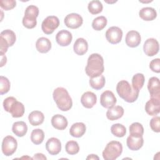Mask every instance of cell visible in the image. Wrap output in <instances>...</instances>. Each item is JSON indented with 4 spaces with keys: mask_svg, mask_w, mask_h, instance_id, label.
<instances>
[{
    "mask_svg": "<svg viewBox=\"0 0 160 160\" xmlns=\"http://www.w3.org/2000/svg\"><path fill=\"white\" fill-rule=\"evenodd\" d=\"M64 22L69 28L77 29L82 24L83 19L81 16L79 14L70 13L65 17Z\"/></svg>",
    "mask_w": 160,
    "mask_h": 160,
    "instance_id": "cell-11",
    "label": "cell"
},
{
    "mask_svg": "<svg viewBox=\"0 0 160 160\" xmlns=\"http://www.w3.org/2000/svg\"><path fill=\"white\" fill-rule=\"evenodd\" d=\"M145 78L143 74L137 73L134 74L132 78V86L133 88L140 90L144 86Z\"/></svg>",
    "mask_w": 160,
    "mask_h": 160,
    "instance_id": "cell-32",
    "label": "cell"
},
{
    "mask_svg": "<svg viewBox=\"0 0 160 160\" xmlns=\"http://www.w3.org/2000/svg\"><path fill=\"white\" fill-rule=\"evenodd\" d=\"M88 49V44L85 39L79 38L76 40L73 45V50L76 54L82 56L87 52Z\"/></svg>",
    "mask_w": 160,
    "mask_h": 160,
    "instance_id": "cell-21",
    "label": "cell"
},
{
    "mask_svg": "<svg viewBox=\"0 0 160 160\" xmlns=\"http://www.w3.org/2000/svg\"><path fill=\"white\" fill-rule=\"evenodd\" d=\"M51 124L58 130L65 129L68 124L67 119L61 114H55L51 118Z\"/></svg>",
    "mask_w": 160,
    "mask_h": 160,
    "instance_id": "cell-22",
    "label": "cell"
},
{
    "mask_svg": "<svg viewBox=\"0 0 160 160\" xmlns=\"http://www.w3.org/2000/svg\"><path fill=\"white\" fill-rule=\"evenodd\" d=\"M28 120L32 126H39L44 122V116L39 111H33L29 114Z\"/></svg>",
    "mask_w": 160,
    "mask_h": 160,
    "instance_id": "cell-27",
    "label": "cell"
},
{
    "mask_svg": "<svg viewBox=\"0 0 160 160\" xmlns=\"http://www.w3.org/2000/svg\"><path fill=\"white\" fill-rule=\"evenodd\" d=\"M141 41V35L136 31H129L128 32L125 38V42L128 46L130 48H136L138 46Z\"/></svg>",
    "mask_w": 160,
    "mask_h": 160,
    "instance_id": "cell-16",
    "label": "cell"
},
{
    "mask_svg": "<svg viewBox=\"0 0 160 160\" xmlns=\"http://www.w3.org/2000/svg\"><path fill=\"white\" fill-rule=\"evenodd\" d=\"M65 149L68 154L70 155H74L79 152V146L76 141H69L66 144Z\"/></svg>",
    "mask_w": 160,
    "mask_h": 160,
    "instance_id": "cell-36",
    "label": "cell"
},
{
    "mask_svg": "<svg viewBox=\"0 0 160 160\" xmlns=\"http://www.w3.org/2000/svg\"><path fill=\"white\" fill-rule=\"evenodd\" d=\"M9 80L3 76H0V94L1 95L7 93L10 89Z\"/></svg>",
    "mask_w": 160,
    "mask_h": 160,
    "instance_id": "cell-37",
    "label": "cell"
},
{
    "mask_svg": "<svg viewBox=\"0 0 160 160\" xmlns=\"http://www.w3.org/2000/svg\"><path fill=\"white\" fill-rule=\"evenodd\" d=\"M16 5V1L14 0H1L0 6L5 11H9L14 8Z\"/></svg>",
    "mask_w": 160,
    "mask_h": 160,
    "instance_id": "cell-38",
    "label": "cell"
},
{
    "mask_svg": "<svg viewBox=\"0 0 160 160\" xmlns=\"http://www.w3.org/2000/svg\"><path fill=\"white\" fill-rule=\"evenodd\" d=\"M151 129L156 132H160V118L159 116H155L152 118L149 122Z\"/></svg>",
    "mask_w": 160,
    "mask_h": 160,
    "instance_id": "cell-39",
    "label": "cell"
},
{
    "mask_svg": "<svg viewBox=\"0 0 160 160\" xmlns=\"http://www.w3.org/2000/svg\"><path fill=\"white\" fill-rule=\"evenodd\" d=\"M104 71V59L98 53L91 54L88 59L87 65L85 68L86 74L90 78L97 77L102 74Z\"/></svg>",
    "mask_w": 160,
    "mask_h": 160,
    "instance_id": "cell-1",
    "label": "cell"
},
{
    "mask_svg": "<svg viewBox=\"0 0 160 160\" xmlns=\"http://www.w3.org/2000/svg\"><path fill=\"white\" fill-rule=\"evenodd\" d=\"M159 50L158 41L154 38H149L144 43L143 51L148 56L156 55Z\"/></svg>",
    "mask_w": 160,
    "mask_h": 160,
    "instance_id": "cell-13",
    "label": "cell"
},
{
    "mask_svg": "<svg viewBox=\"0 0 160 160\" xmlns=\"http://www.w3.org/2000/svg\"><path fill=\"white\" fill-rule=\"evenodd\" d=\"M39 15V8L34 5L28 6L24 12L22 18V24L28 29H32L37 24L36 18Z\"/></svg>",
    "mask_w": 160,
    "mask_h": 160,
    "instance_id": "cell-6",
    "label": "cell"
},
{
    "mask_svg": "<svg viewBox=\"0 0 160 160\" xmlns=\"http://www.w3.org/2000/svg\"><path fill=\"white\" fill-rule=\"evenodd\" d=\"M72 34L65 29L59 31L56 35V41L61 46H67L69 45L72 41Z\"/></svg>",
    "mask_w": 160,
    "mask_h": 160,
    "instance_id": "cell-17",
    "label": "cell"
},
{
    "mask_svg": "<svg viewBox=\"0 0 160 160\" xmlns=\"http://www.w3.org/2000/svg\"><path fill=\"white\" fill-rule=\"evenodd\" d=\"M116 91L119 96L126 102H134L139 96V91L132 88V86L126 80L120 81L116 86Z\"/></svg>",
    "mask_w": 160,
    "mask_h": 160,
    "instance_id": "cell-2",
    "label": "cell"
},
{
    "mask_svg": "<svg viewBox=\"0 0 160 160\" xmlns=\"http://www.w3.org/2000/svg\"><path fill=\"white\" fill-rule=\"evenodd\" d=\"M36 48L38 52L41 53H47L51 49V42L46 38H39L36 41Z\"/></svg>",
    "mask_w": 160,
    "mask_h": 160,
    "instance_id": "cell-25",
    "label": "cell"
},
{
    "mask_svg": "<svg viewBox=\"0 0 160 160\" xmlns=\"http://www.w3.org/2000/svg\"><path fill=\"white\" fill-rule=\"evenodd\" d=\"M17 147L18 142L12 136H7L3 139L1 149L2 153L5 156H10L12 155L16 151Z\"/></svg>",
    "mask_w": 160,
    "mask_h": 160,
    "instance_id": "cell-8",
    "label": "cell"
},
{
    "mask_svg": "<svg viewBox=\"0 0 160 160\" xmlns=\"http://www.w3.org/2000/svg\"><path fill=\"white\" fill-rule=\"evenodd\" d=\"M124 109L121 106H114L108 109L106 117L110 121H114L121 118L124 114Z\"/></svg>",
    "mask_w": 160,
    "mask_h": 160,
    "instance_id": "cell-23",
    "label": "cell"
},
{
    "mask_svg": "<svg viewBox=\"0 0 160 160\" xmlns=\"http://www.w3.org/2000/svg\"><path fill=\"white\" fill-rule=\"evenodd\" d=\"M3 108L6 112L11 113L12 117L18 118L22 117L25 111L23 104L12 97L6 98L3 101Z\"/></svg>",
    "mask_w": 160,
    "mask_h": 160,
    "instance_id": "cell-4",
    "label": "cell"
},
{
    "mask_svg": "<svg viewBox=\"0 0 160 160\" xmlns=\"http://www.w3.org/2000/svg\"><path fill=\"white\" fill-rule=\"evenodd\" d=\"M44 139V131L41 129H35L32 130L31 134V140L36 145L41 144Z\"/></svg>",
    "mask_w": 160,
    "mask_h": 160,
    "instance_id": "cell-30",
    "label": "cell"
},
{
    "mask_svg": "<svg viewBox=\"0 0 160 160\" xmlns=\"http://www.w3.org/2000/svg\"><path fill=\"white\" fill-rule=\"evenodd\" d=\"M105 35L107 41L109 43L116 44L121 42L122 38V31L119 27L112 26L108 28Z\"/></svg>",
    "mask_w": 160,
    "mask_h": 160,
    "instance_id": "cell-10",
    "label": "cell"
},
{
    "mask_svg": "<svg viewBox=\"0 0 160 160\" xmlns=\"http://www.w3.org/2000/svg\"><path fill=\"white\" fill-rule=\"evenodd\" d=\"M108 20L103 16H98L94 19L92 22V27L96 31H101L107 25Z\"/></svg>",
    "mask_w": 160,
    "mask_h": 160,
    "instance_id": "cell-34",
    "label": "cell"
},
{
    "mask_svg": "<svg viewBox=\"0 0 160 160\" xmlns=\"http://www.w3.org/2000/svg\"><path fill=\"white\" fill-rule=\"evenodd\" d=\"M122 152V144L117 141L108 142L102 151V157L105 160H115Z\"/></svg>",
    "mask_w": 160,
    "mask_h": 160,
    "instance_id": "cell-5",
    "label": "cell"
},
{
    "mask_svg": "<svg viewBox=\"0 0 160 160\" xmlns=\"http://www.w3.org/2000/svg\"><path fill=\"white\" fill-rule=\"evenodd\" d=\"M148 89L151 97L160 98L159 79L157 77H151L148 83Z\"/></svg>",
    "mask_w": 160,
    "mask_h": 160,
    "instance_id": "cell-18",
    "label": "cell"
},
{
    "mask_svg": "<svg viewBox=\"0 0 160 160\" xmlns=\"http://www.w3.org/2000/svg\"><path fill=\"white\" fill-rule=\"evenodd\" d=\"M117 102L116 98L114 93L109 90L104 91L100 97L101 105L105 108H110L114 106Z\"/></svg>",
    "mask_w": 160,
    "mask_h": 160,
    "instance_id": "cell-14",
    "label": "cell"
},
{
    "mask_svg": "<svg viewBox=\"0 0 160 160\" xmlns=\"http://www.w3.org/2000/svg\"><path fill=\"white\" fill-rule=\"evenodd\" d=\"M111 132L114 136L118 138H122L126 134V128L124 125L116 123L112 125L111 128Z\"/></svg>",
    "mask_w": 160,
    "mask_h": 160,
    "instance_id": "cell-35",
    "label": "cell"
},
{
    "mask_svg": "<svg viewBox=\"0 0 160 160\" xmlns=\"http://www.w3.org/2000/svg\"><path fill=\"white\" fill-rule=\"evenodd\" d=\"M89 82L92 88L96 90H99L104 86L106 80L104 76L101 74L97 77L90 78Z\"/></svg>",
    "mask_w": 160,
    "mask_h": 160,
    "instance_id": "cell-29",
    "label": "cell"
},
{
    "mask_svg": "<svg viewBox=\"0 0 160 160\" xmlns=\"http://www.w3.org/2000/svg\"><path fill=\"white\" fill-rule=\"evenodd\" d=\"M86 125L83 122L74 123L69 129V134L74 138H81L86 132Z\"/></svg>",
    "mask_w": 160,
    "mask_h": 160,
    "instance_id": "cell-26",
    "label": "cell"
},
{
    "mask_svg": "<svg viewBox=\"0 0 160 160\" xmlns=\"http://www.w3.org/2000/svg\"><path fill=\"white\" fill-rule=\"evenodd\" d=\"M139 16L144 21H151L156 18L157 12L153 8L145 7L139 11Z\"/></svg>",
    "mask_w": 160,
    "mask_h": 160,
    "instance_id": "cell-24",
    "label": "cell"
},
{
    "mask_svg": "<svg viewBox=\"0 0 160 160\" xmlns=\"http://www.w3.org/2000/svg\"><path fill=\"white\" fill-rule=\"evenodd\" d=\"M32 158V159H43V160L47 159V158L42 153H36L34 155V156Z\"/></svg>",
    "mask_w": 160,
    "mask_h": 160,
    "instance_id": "cell-41",
    "label": "cell"
},
{
    "mask_svg": "<svg viewBox=\"0 0 160 160\" xmlns=\"http://www.w3.org/2000/svg\"><path fill=\"white\" fill-rule=\"evenodd\" d=\"M86 159H98V160H99V157L97 155L92 154H89L86 158Z\"/></svg>",
    "mask_w": 160,
    "mask_h": 160,
    "instance_id": "cell-43",
    "label": "cell"
},
{
    "mask_svg": "<svg viewBox=\"0 0 160 160\" xmlns=\"http://www.w3.org/2000/svg\"><path fill=\"white\" fill-rule=\"evenodd\" d=\"M89 12L92 14H98L102 12L103 6L100 1L93 0L89 2L88 6Z\"/></svg>",
    "mask_w": 160,
    "mask_h": 160,
    "instance_id": "cell-31",
    "label": "cell"
},
{
    "mask_svg": "<svg viewBox=\"0 0 160 160\" xmlns=\"http://www.w3.org/2000/svg\"><path fill=\"white\" fill-rule=\"evenodd\" d=\"M12 131L17 136L22 137L27 133L28 126L24 121H17L13 123Z\"/></svg>",
    "mask_w": 160,
    "mask_h": 160,
    "instance_id": "cell-28",
    "label": "cell"
},
{
    "mask_svg": "<svg viewBox=\"0 0 160 160\" xmlns=\"http://www.w3.org/2000/svg\"><path fill=\"white\" fill-rule=\"evenodd\" d=\"M149 68L152 71L157 73L160 72V59L156 58L152 59L149 63Z\"/></svg>",
    "mask_w": 160,
    "mask_h": 160,
    "instance_id": "cell-40",
    "label": "cell"
},
{
    "mask_svg": "<svg viewBox=\"0 0 160 160\" xmlns=\"http://www.w3.org/2000/svg\"><path fill=\"white\" fill-rule=\"evenodd\" d=\"M97 102L96 95L91 91H87L83 93L81 98V102L82 105L88 109L92 108Z\"/></svg>",
    "mask_w": 160,
    "mask_h": 160,
    "instance_id": "cell-19",
    "label": "cell"
},
{
    "mask_svg": "<svg viewBox=\"0 0 160 160\" xmlns=\"http://www.w3.org/2000/svg\"><path fill=\"white\" fill-rule=\"evenodd\" d=\"M52 96L58 108L62 111H68L72 108V99L65 88L62 87L56 88L53 91Z\"/></svg>",
    "mask_w": 160,
    "mask_h": 160,
    "instance_id": "cell-3",
    "label": "cell"
},
{
    "mask_svg": "<svg viewBox=\"0 0 160 160\" xmlns=\"http://www.w3.org/2000/svg\"><path fill=\"white\" fill-rule=\"evenodd\" d=\"M46 149L51 155H57L61 151V142L56 138H51L46 143Z\"/></svg>",
    "mask_w": 160,
    "mask_h": 160,
    "instance_id": "cell-15",
    "label": "cell"
},
{
    "mask_svg": "<svg viewBox=\"0 0 160 160\" xmlns=\"http://www.w3.org/2000/svg\"><path fill=\"white\" fill-rule=\"evenodd\" d=\"M129 133L130 135L136 136V137H141L144 134V128L142 125L138 122H135L132 123L129 126Z\"/></svg>",
    "mask_w": 160,
    "mask_h": 160,
    "instance_id": "cell-33",
    "label": "cell"
},
{
    "mask_svg": "<svg viewBox=\"0 0 160 160\" xmlns=\"http://www.w3.org/2000/svg\"><path fill=\"white\" fill-rule=\"evenodd\" d=\"M144 139L142 136L136 137L129 135L126 140L127 146L130 150L138 151L143 146Z\"/></svg>",
    "mask_w": 160,
    "mask_h": 160,
    "instance_id": "cell-20",
    "label": "cell"
},
{
    "mask_svg": "<svg viewBox=\"0 0 160 160\" xmlns=\"http://www.w3.org/2000/svg\"><path fill=\"white\" fill-rule=\"evenodd\" d=\"M1 67H2L7 62V58L5 55H1Z\"/></svg>",
    "mask_w": 160,
    "mask_h": 160,
    "instance_id": "cell-42",
    "label": "cell"
},
{
    "mask_svg": "<svg viewBox=\"0 0 160 160\" xmlns=\"http://www.w3.org/2000/svg\"><path fill=\"white\" fill-rule=\"evenodd\" d=\"M16 36L14 31L10 29L2 31L0 34V54L4 55L9 47L12 46L16 42Z\"/></svg>",
    "mask_w": 160,
    "mask_h": 160,
    "instance_id": "cell-7",
    "label": "cell"
},
{
    "mask_svg": "<svg viewBox=\"0 0 160 160\" xmlns=\"http://www.w3.org/2000/svg\"><path fill=\"white\" fill-rule=\"evenodd\" d=\"M145 111L150 116L158 115L160 112V98L151 97L145 104Z\"/></svg>",
    "mask_w": 160,
    "mask_h": 160,
    "instance_id": "cell-12",
    "label": "cell"
},
{
    "mask_svg": "<svg viewBox=\"0 0 160 160\" xmlns=\"http://www.w3.org/2000/svg\"><path fill=\"white\" fill-rule=\"evenodd\" d=\"M59 25V19L57 16H49L46 18L41 24V29L46 34H52Z\"/></svg>",
    "mask_w": 160,
    "mask_h": 160,
    "instance_id": "cell-9",
    "label": "cell"
}]
</instances>
